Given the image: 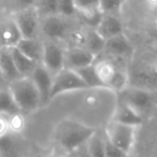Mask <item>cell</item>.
<instances>
[{
	"mask_svg": "<svg viewBox=\"0 0 157 157\" xmlns=\"http://www.w3.org/2000/svg\"><path fill=\"white\" fill-rule=\"evenodd\" d=\"M76 14L74 1H58V15L65 18H70Z\"/></svg>",
	"mask_w": 157,
	"mask_h": 157,
	"instance_id": "obj_28",
	"label": "cell"
},
{
	"mask_svg": "<svg viewBox=\"0 0 157 157\" xmlns=\"http://www.w3.org/2000/svg\"><path fill=\"white\" fill-rule=\"evenodd\" d=\"M53 78L54 76L41 63H39L36 67V69L33 70V74L30 76L33 84L36 85L38 92H39L42 107L48 105L51 101V90H52Z\"/></svg>",
	"mask_w": 157,
	"mask_h": 157,
	"instance_id": "obj_11",
	"label": "cell"
},
{
	"mask_svg": "<svg viewBox=\"0 0 157 157\" xmlns=\"http://www.w3.org/2000/svg\"><path fill=\"white\" fill-rule=\"evenodd\" d=\"M11 53L12 57H13L14 63H15V67L17 72L20 73V75L22 78H30L31 74H33V70L36 69L39 63H35L33 60L29 59L27 56H25L22 52L17 50L15 46L11 48Z\"/></svg>",
	"mask_w": 157,
	"mask_h": 157,
	"instance_id": "obj_19",
	"label": "cell"
},
{
	"mask_svg": "<svg viewBox=\"0 0 157 157\" xmlns=\"http://www.w3.org/2000/svg\"><path fill=\"white\" fill-rule=\"evenodd\" d=\"M96 33L103 40H109L124 33V25L118 16L102 15L95 28Z\"/></svg>",
	"mask_w": 157,
	"mask_h": 157,
	"instance_id": "obj_12",
	"label": "cell"
},
{
	"mask_svg": "<svg viewBox=\"0 0 157 157\" xmlns=\"http://www.w3.org/2000/svg\"><path fill=\"white\" fill-rule=\"evenodd\" d=\"M88 154L92 157H105V136L98 131L90 138L85 144Z\"/></svg>",
	"mask_w": 157,
	"mask_h": 157,
	"instance_id": "obj_23",
	"label": "cell"
},
{
	"mask_svg": "<svg viewBox=\"0 0 157 157\" xmlns=\"http://www.w3.org/2000/svg\"><path fill=\"white\" fill-rule=\"evenodd\" d=\"M69 31L68 20L60 15H51L41 17L40 37L46 41L59 42L63 40Z\"/></svg>",
	"mask_w": 157,
	"mask_h": 157,
	"instance_id": "obj_6",
	"label": "cell"
},
{
	"mask_svg": "<svg viewBox=\"0 0 157 157\" xmlns=\"http://www.w3.org/2000/svg\"><path fill=\"white\" fill-rule=\"evenodd\" d=\"M23 39L13 17L0 21V46L13 48Z\"/></svg>",
	"mask_w": 157,
	"mask_h": 157,
	"instance_id": "obj_16",
	"label": "cell"
},
{
	"mask_svg": "<svg viewBox=\"0 0 157 157\" xmlns=\"http://www.w3.org/2000/svg\"><path fill=\"white\" fill-rule=\"evenodd\" d=\"M17 135L9 132L0 137V157H14L18 151Z\"/></svg>",
	"mask_w": 157,
	"mask_h": 157,
	"instance_id": "obj_22",
	"label": "cell"
},
{
	"mask_svg": "<svg viewBox=\"0 0 157 157\" xmlns=\"http://www.w3.org/2000/svg\"><path fill=\"white\" fill-rule=\"evenodd\" d=\"M105 53L112 57L117 58H127L133 54V46L125 33L114 37L105 41Z\"/></svg>",
	"mask_w": 157,
	"mask_h": 157,
	"instance_id": "obj_13",
	"label": "cell"
},
{
	"mask_svg": "<svg viewBox=\"0 0 157 157\" xmlns=\"http://www.w3.org/2000/svg\"><path fill=\"white\" fill-rule=\"evenodd\" d=\"M21 113L29 114L42 107L39 92L30 78H21L8 85Z\"/></svg>",
	"mask_w": 157,
	"mask_h": 157,
	"instance_id": "obj_2",
	"label": "cell"
},
{
	"mask_svg": "<svg viewBox=\"0 0 157 157\" xmlns=\"http://www.w3.org/2000/svg\"><path fill=\"white\" fill-rule=\"evenodd\" d=\"M136 131L137 127L127 126L111 121L105 127L103 135L111 143L129 156L135 145Z\"/></svg>",
	"mask_w": 157,
	"mask_h": 157,
	"instance_id": "obj_4",
	"label": "cell"
},
{
	"mask_svg": "<svg viewBox=\"0 0 157 157\" xmlns=\"http://www.w3.org/2000/svg\"><path fill=\"white\" fill-rule=\"evenodd\" d=\"M96 58L97 57L94 54L88 52L82 46H72V48H66L65 68L75 71L81 68L94 65Z\"/></svg>",
	"mask_w": 157,
	"mask_h": 157,
	"instance_id": "obj_10",
	"label": "cell"
},
{
	"mask_svg": "<svg viewBox=\"0 0 157 157\" xmlns=\"http://www.w3.org/2000/svg\"><path fill=\"white\" fill-rule=\"evenodd\" d=\"M7 118H8V123H9L10 132L17 135V133H20L23 130V128L25 126V120H24V115L22 113L8 116Z\"/></svg>",
	"mask_w": 157,
	"mask_h": 157,
	"instance_id": "obj_27",
	"label": "cell"
},
{
	"mask_svg": "<svg viewBox=\"0 0 157 157\" xmlns=\"http://www.w3.org/2000/svg\"><path fill=\"white\" fill-rule=\"evenodd\" d=\"M6 87H8V84H7V82L5 81V78H3L1 72H0V90H1V88H6Z\"/></svg>",
	"mask_w": 157,
	"mask_h": 157,
	"instance_id": "obj_33",
	"label": "cell"
},
{
	"mask_svg": "<svg viewBox=\"0 0 157 157\" xmlns=\"http://www.w3.org/2000/svg\"><path fill=\"white\" fill-rule=\"evenodd\" d=\"M50 157H58V156H55V155H52V156H50Z\"/></svg>",
	"mask_w": 157,
	"mask_h": 157,
	"instance_id": "obj_34",
	"label": "cell"
},
{
	"mask_svg": "<svg viewBox=\"0 0 157 157\" xmlns=\"http://www.w3.org/2000/svg\"><path fill=\"white\" fill-rule=\"evenodd\" d=\"M113 122L120 123L123 125H127V126H132V127H139L140 125L143 123V116L140 115L137 111L123 102L122 100L118 99V102L116 105L115 112L113 115Z\"/></svg>",
	"mask_w": 157,
	"mask_h": 157,
	"instance_id": "obj_14",
	"label": "cell"
},
{
	"mask_svg": "<svg viewBox=\"0 0 157 157\" xmlns=\"http://www.w3.org/2000/svg\"><path fill=\"white\" fill-rule=\"evenodd\" d=\"M9 132H10V129H9L8 118L6 116L0 115V137H3V136Z\"/></svg>",
	"mask_w": 157,
	"mask_h": 157,
	"instance_id": "obj_30",
	"label": "cell"
},
{
	"mask_svg": "<svg viewBox=\"0 0 157 157\" xmlns=\"http://www.w3.org/2000/svg\"><path fill=\"white\" fill-rule=\"evenodd\" d=\"M66 48L59 42L43 40V56L41 65L53 76L65 69Z\"/></svg>",
	"mask_w": 157,
	"mask_h": 157,
	"instance_id": "obj_7",
	"label": "cell"
},
{
	"mask_svg": "<svg viewBox=\"0 0 157 157\" xmlns=\"http://www.w3.org/2000/svg\"><path fill=\"white\" fill-rule=\"evenodd\" d=\"M125 3L123 1H114V0H107V1H99V11L101 15H115L122 12Z\"/></svg>",
	"mask_w": 157,
	"mask_h": 157,
	"instance_id": "obj_25",
	"label": "cell"
},
{
	"mask_svg": "<svg viewBox=\"0 0 157 157\" xmlns=\"http://www.w3.org/2000/svg\"><path fill=\"white\" fill-rule=\"evenodd\" d=\"M105 40H103L96 33L95 29L90 28L86 33H84L82 48H84L88 52L94 54L96 57H98L101 53H103V51H105Z\"/></svg>",
	"mask_w": 157,
	"mask_h": 157,
	"instance_id": "obj_20",
	"label": "cell"
},
{
	"mask_svg": "<svg viewBox=\"0 0 157 157\" xmlns=\"http://www.w3.org/2000/svg\"><path fill=\"white\" fill-rule=\"evenodd\" d=\"M33 6L37 9L40 17H45V16L57 15L58 14V1H38L35 2Z\"/></svg>",
	"mask_w": 157,
	"mask_h": 157,
	"instance_id": "obj_26",
	"label": "cell"
},
{
	"mask_svg": "<svg viewBox=\"0 0 157 157\" xmlns=\"http://www.w3.org/2000/svg\"><path fill=\"white\" fill-rule=\"evenodd\" d=\"M76 14L81 16L83 21L92 29H95L101 18L99 11V1H74Z\"/></svg>",
	"mask_w": 157,
	"mask_h": 157,
	"instance_id": "obj_15",
	"label": "cell"
},
{
	"mask_svg": "<svg viewBox=\"0 0 157 157\" xmlns=\"http://www.w3.org/2000/svg\"><path fill=\"white\" fill-rule=\"evenodd\" d=\"M156 150H157V139H156Z\"/></svg>",
	"mask_w": 157,
	"mask_h": 157,
	"instance_id": "obj_35",
	"label": "cell"
},
{
	"mask_svg": "<svg viewBox=\"0 0 157 157\" xmlns=\"http://www.w3.org/2000/svg\"><path fill=\"white\" fill-rule=\"evenodd\" d=\"M105 157H128L124 152H122L113 143H111L105 138Z\"/></svg>",
	"mask_w": 157,
	"mask_h": 157,
	"instance_id": "obj_29",
	"label": "cell"
},
{
	"mask_svg": "<svg viewBox=\"0 0 157 157\" xmlns=\"http://www.w3.org/2000/svg\"><path fill=\"white\" fill-rule=\"evenodd\" d=\"M21 113L12 97L8 87L0 90V115L1 116H11L14 114Z\"/></svg>",
	"mask_w": 157,
	"mask_h": 157,
	"instance_id": "obj_21",
	"label": "cell"
},
{
	"mask_svg": "<svg viewBox=\"0 0 157 157\" xmlns=\"http://www.w3.org/2000/svg\"><path fill=\"white\" fill-rule=\"evenodd\" d=\"M76 74H78L81 80L84 82V84L86 85V87H103L102 83L99 80L97 72L95 70L94 65L87 66V67L81 68V69L75 70Z\"/></svg>",
	"mask_w": 157,
	"mask_h": 157,
	"instance_id": "obj_24",
	"label": "cell"
},
{
	"mask_svg": "<svg viewBox=\"0 0 157 157\" xmlns=\"http://www.w3.org/2000/svg\"><path fill=\"white\" fill-rule=\"evenodd\" d=\"M12 17H13L23 39L41 38L40 37L41 17H40L33 3L17 10Z\"/></svg>",
	"mask_w": 157,
	"mask_h": 157,
	"instance_id": "obj_5",
	"label": "cell"
},
{
	"mask_svg": "<svg viewBox=\"0 0 157 157\" xmlns=\"http://www.w3.org/2000/svg\"><path fill=\"white\" fill-rule=\"evenodd\" d=\"M151 33H152L153 37L157 39V15L155 16L154 21H153L152 28H151Z\"/></svg>",
	"mask_w": 157,
	"mask_h": 157,
	"instance_id": "obj_32",
	"label": "cell"
},
{
	"mask_svg": "<svg viewBox=\"0 0 157 157\" xmlns=\"http://www.w3.org/2000/svg\"><path fill=\"white\" fill-rule=\"evenodd\" d=\"M120 100L143 116V114L151 109L154 98L152 93L143 88L126 87L120 92Z\"/></svg>",
	"mask_w": 157,
	"mask_h": 157,
	"instance_id": "obj_9",
	"label": "cell"
},
{
	"mask_svg": "<svg viewBox=\"0 0 157 157\" xmlns=\"http://www.w3.org/2000/svg\"><path fill=\"white\" fill-rule=\"evenodd\" d=\"M87 88L81 78L70 69H63L53 78L52 90H51V100L58 95L67 92L84 90Z\"/></svg>",
	"mask_w": 157,
	"mask_h": 157,
	"instance_id": "obj_8",
	"label": "cell"
},
{
	"mask_svg": "<svg viewBox=\"0 0 157 157\" xmlns=\"http://www.w3.org/2000/svg\"><path fill=\"white\" fill-rule=\"evenodd\" d=\"M15 48L35 63H42V56H43V40L42 38L21 39V41L16 44Z\"/></svg>",
	"mask_w": 157,
	"mask_h": 157,
	"instance_id": "obj_18",
	"label": "cell"
},
{
	"mask_svg": "<svg viewBox=\"0 0 157 157\" xmlns=\"http://www.w3.org/2000/svg\"><path fill=\"white\" fill-rule=\"evenodd\" d=\"M94 67L103 87L113 88L117 92H122L127 87L128 78L126 72L121 70L112 60L107 58L99 59L94 63Z\"/></svg>",
	"mask_w": 157,
	"mask_h": 157,
	"instance_id": "obj_3",
	"label": "cell"
},
{
	"mask_svg": "<svg viewBox=\"0 0 157 157\" xmlns=\"http://www.w3.org/2000/svg\"><path fill=\"white\" fill-rule=\"evenodd\" d=\"M0 72L8 85L22 78L16 70L15 63L12 57L11 48L0 46Z\"/></svg>",
	"mask_w": 157,
	"mask_h": 157,
	"instance_id": "obj_17",
	"label": "cell"
},
{
	"mask_svg": "<svg viewBox=\"0 0 157 157\" xmlns=\"http://www.w3.org/2000/svg\"><path fill=\"white\" fill-rule=\"evenodd\" d=\"M75 153L78 154V156H76V157H92L90 154H88V152H87V150H86V146L85 145L81 146V147L78 148V150L76 151Z\"/></svg>",
	"mask_w": 157,
	"mask_h": 157,
	"instance_id": "obj_31",
	"label": "cell"
},
{
	"mask_svg": "<svg viewBox=\"0 0 157 157\" xmlns=\"http://www.w3.org/2000/svg\"><path fill=\"white\" fill-rule=\"evenodd\" d=\"M96 131V129L83 123L63 120L55 129V140L66 153H74L85 145Z\"/></svg>",
	"mask_w": 157,
	"mask_h": 157,
	"instance_id": "obj_1",
	"label": "cell"
}]
</instances>
